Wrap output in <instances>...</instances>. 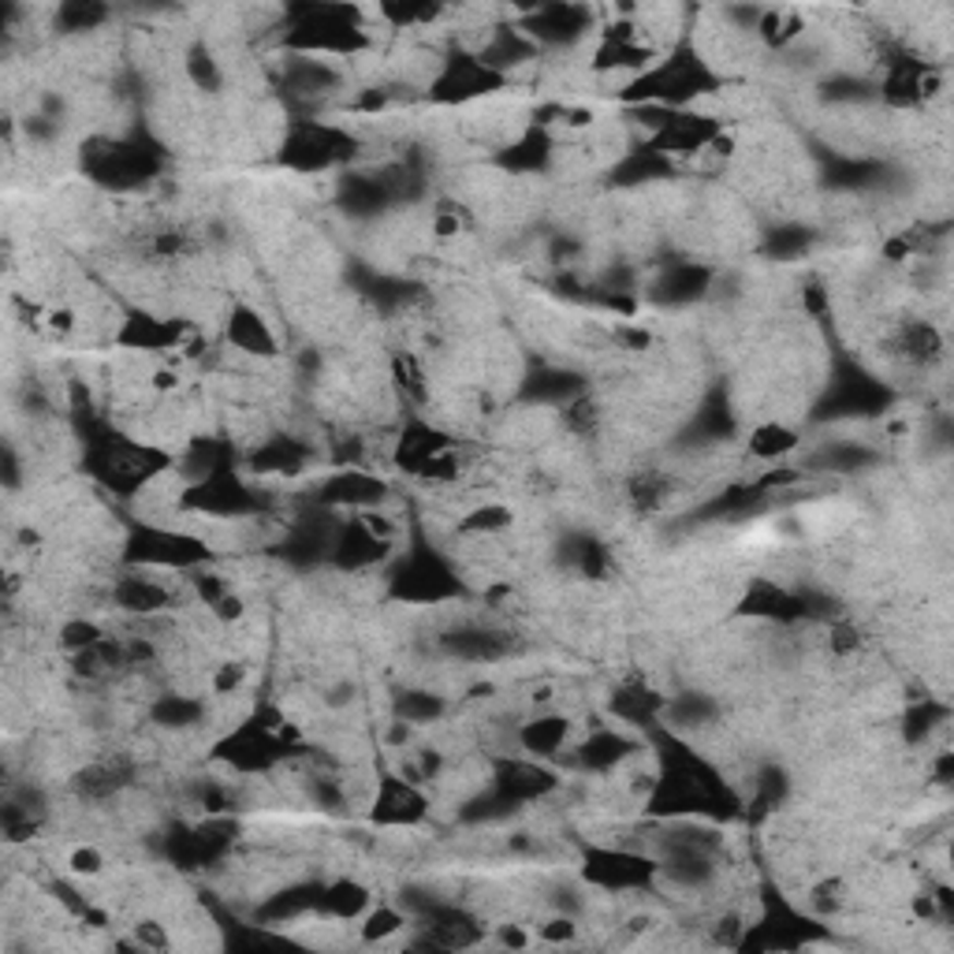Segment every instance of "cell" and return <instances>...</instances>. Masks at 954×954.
I'll use <instances>...</instances> for the list:
<instances>
[{
    "mask_svg": "<svg viewBox=\"0 0 954 954\" xmlns=\"http://www.w3.org/2000/svg\"><path fill=\"white\" fill-rule=\"evenodd\" d=\"M590 26V12L585 8H570V4H548L538 8L526 23V38L530 41H545V46H567L578 34Z\"/></svg>",
    "mask_w": 954,
    "mask_h": 954,
    "instance_id": "cell-4",
    "label": "cell"
},
{
    "mask_svg": "<svg viewBox=\"0 0 954 954\" xmlns=\"http://www.w3.org/2000/svg\"><path fill=\"white\" fill-rule=\"evenodd\" d=\"M135 947L168 951V947H172V935L165 932V925H160V921H138L135 925Z\"/></svg>",
    "mask_w": 954,
    "mask_h": 954,
    "instance_id": "cell-25",
    "label": "cell"
},
{
    "mask_svg": "<svg viewBox=\"0 0 954 954\" xmlns=\"http://www.w3.org/2000/svg\"><path fill=\"white\" fill-rule=\"evenodd\" d=\"M57 20L64 23L68 31H90L94 23L105 20V8H97V4H64Z\"/></svg>",
    "mask_w": 954,
    "mask_h": 954,
    "instance_id": "cell-22",
    "label": "cell"
},
{
    "mask_svg": "<svg viewBox=\"0 0 954 954\" xmlns=\"http://www.w3.org/2000/svg\"><path fill=\"white\" fill-rule=\"evenodd\" d=\"M436 712H440V701L430 698V693H422V690H410L407 701L399 704V716L403 720H433Z\"/></svg>",
    "mask_w": 954,
    "mask_h": 954,
    "instance_id": "cell-24",
    "label": "cell"
},
{
    "mask_svg": "<svg viewBox=\"0 0 954 954\" xmlns=\"http://www.w3.org/2000/svg\"><path fill=\"white\" fill-rule=\"evenodd\" d=\"M444 448H451V440L444 436L440 430H433V425L425 422H414L407 425L403 436L396 440V451H391V459H396L399 470H407V474H422V467L433 459V455H440Z\"/></svg>",
    "mask_w": 954,
    "mask_h": 954,
    "instance_id": "cell-7",
    "label": "cell"
},
{
    "mask_svg": "<svg viewBox=\"0 0 954 954\" xmlns=\"http://www.w3.org/2000/svg\"><path fill=\"white\" fill-rule=\"evenodd\" d=\"M500 86H504V71L485 64L481 57L459 52V57H451L440 75H436L433 97L436 101H448V105H462V101H470V97L500 90Z\"/></svg>",
    "mask_w": 954,
    "mask_h": 954,
    "instance_id": "cell-1",
    "label": "cell"
},
{
    "mask_svg": "<svg viewBox=\"0 0 954 954\" xmlns=\"http://www.w3.org/2000/svg\"><path fill=\"white\" fill-rule=\"evenodd\" d=\"M209 612H213V619L225 623V627H228V623H239V619H243V615H246V601H243V596H239V593H231V590H228L225 596H220V601H213V604H209Z\"/></svg>",
    "mask_w": 954,
    "mask_h": 954,
    "instance_id": "cell-27",
    "label": "cell"
},
{
    "mask_svg": "<svg viewBox=\"0 0 954 954\" xmlns=\"http://www.w3.org/2000/svg\"><path fill=\"white\" fill-rule=\"evenodd\" d=\"M757 34H761L764 46L772 49H783L790 46L795 38H801V31H806V23H801V15L795 12V8H764L761 15H757Z\"/></svg>",
    "mask_w": 954,
    "mask_h": 954,
    "instance_id": "cell-15",
    "label": "cell"
},
{
    "mask_svg": "<svg viewBox=\"0 0 954 954\" xmlns=\"http://www.w3.org/2000/svg\"><path fill=\"white\" fill-rule=\"evenodd\" d=\"M186 75H191L202 90H220V68L205 46H194L191 52H186Z\"/></svg>",
    "mask_w": 954,
    "mask_h": 954,
    "instance_id": "cell-20",
    "label": "cell"
},
{
    "mask_svg": "<svg viewBox=\"0 0 954 954\" xmlns=\"http://www.w3.org/2000/svg\"><path fill=\"white\" fill-rule=\"evenodd\" d=\"M511 522L515 515L504 504H481L470 507V515L459 522V533L462 538H500L504 530H511Z\"/></svg>",
    "mask_w": 954,
    "mask_h": 954,
    "instance_id": "cell-16",
    "label": "cell"
},
{
    "mask_svg": "<svg viewBox=\"0 0 954 954\" xmlns=\"http://www.w3.org/2000/svg\"><path fill=\"white\" fill-rule=\"evenodd\" d=\"M556 787V775L541 769L538 761H504L496 769V790L507 801H530L538 795H548Z\"/></svg>",
    "mask_w": 954,
    "mask_h": 954,
    "instance_id": "cell-6",
    "label": "cell"
},
{
    "mask_svg": "<svg viewBox=\"0 0 954 954\" xmlns=\"http://www.w3.org/2000/svg\"><path fill=\"white\" fill-rule=\"evenodd\" d=\"M500 943H504V947L522 951L526 943H530V935H526V932L519 929V925H504V929H500Z\"/></svg>",
    "mask_w": 954,
    "mask_h": 954,
    "instance_id": "cell-30",
    "label": "cell"
},
{
    "mask_svg": "<svg viewBox=\"0 0 954 954\" xmlns=\"http://www.w3.org/2000/svg\"><path fill=\"white\" fill-rule=\"evenodd\" d=\"M321 909L336 921H359V917L370 909V891H365L359 880H333V884L321 887Z\"/></svg>",
    "mask_w": 954,
    "mask_h": 954,
    "instance_id": "cell-12",
    "label": "cell"
},
{
    "mask_svg": "<svg viewBox=\"0 0 954 954\" xmlns=\"http://www.w3.org/2000/svg\"><path fill=\"white\" fill-rule=\"evenodd\" d=\"M68 869H71V877H79V880H97V877H105V854L97 850V846L83 843L68 854Z\"/></svg>",
    "mask_w": 954,
    "mask_h": 954,
    "instance_id": "cell-21",
    "label": "cell"
},
{
    "mask_svg": "<svg viewBox=\"0 0 954 954\" xmlns=\"http://www.w3.org/2000/svg\"><path fill=\"white\" fill-rule=\"evenodd\" d=\"M898 347H903L909 362H929L943 351V336L932 325H906L903 336H898Z\"/></svg>",
    "mask_w": 954,
    "mask_h": 954,
    "instance_id": "cell-18",
    "label": "cell"
},
{
    "mask_svg": "<svg viewBox=\"0 0 954 954\" xmlns=\"http://www.w3.org/2000/svg\"><path fill=\"white\" fill-rule=\"evenodd\" d=\"M541 940L559 947V943H575L578 940V925L575 917H552V921L541 925Z\"/></svg>",
    "mask_w": 954,
    "mask_h": 954,
    "instance_id": "cell-26",
    "label": "cell"
},
{
    "mask_svg": "<svg viewBox=\"0 0 954 954\" xmlns=\"http://www.w3.org/2000/svg\"><path fill=\"white\" fill-rule=\"evenodd\" d=\"M795 448H798V433L790 430V425H783L780 418H769V422L753 425L750 436H746V451L761 462H783Z\"/></svg>",
    "mask_w": 954,
    "mask_h": 954,
    "instance_id": "cell-11",
    "label": "cell"
},
{
    "mask_svg": "<svg viewBox=\"0 0 954 954\" xmlns=\"http://www.w3.org/2000/svg\"><path fill=\"white\" fill-rule=\"evenodd\" d=\"M407 929V917L399 914L396 906H373L362 914V943H385V940H396L399 932Z\"/></svg>",
    "mask_w": 954,
    "mask_h": 954,
    "instance_id": "cell-17",
    "label": "cell"
},
{
    "mask_svg": "<svg viewBox=\"0 0 954 954\" xmlns=\"http://www.w3.org/2000/svg\"><path fill=\"white\" fill-rule=\"evenodd\" d=\"M105 638H109V635H105V627H97L94 619H71V623L60 627V649H68V653L94 649V645H101Z\"/></svg>",
    "mask_w": 954,
    "mask_h": 954,
    "instance_id": "cell-19",
    "label": "cell"
},
{
    "mask_svg": "<svg viewBox=\"0 0 954 954\" xmlns=\"http://www.w3.org/2000/svg\"><path fill=\"white\" fill-rule=\"evenodd\" d=\"M243 683H246V664H243V660H225V664L213 672V693H220V698L236 693Z\"/></svg>",
    "mask_w": 954,
    "mask_h": 954,
    "instance_id": "cell-23",
    "label": "cell"
},
{
    "mask_svg": "<svg viewBox=\"0 0 954 954\" xmlns=\"http://www.w3.org/2000/svg\"><path fill=\"white\" fill-rule=\"evenodd\" d=\"M459 231H462V220H459V213H455V205H444V209L433 217V239L448 243V239H459Z\"/></svg>",
    "mask_w": 954,
    "mask_h": 954,
    "instance_id": "cell-28",
    "label": "cell"
},
{
    "mask_svg": "<svg viewBox=\"0 0 954 954\" xmlns=\"http://www.w3.org/2000/svg\"><path fill=\"white\" fill-rule=\"evenodd\" d=\"M570 738L567 716H530L519 727V746L530 757H556Z\"/></svg>",
    "mask_w": 954,
    "mask_h": 954,
    "instance_id": "cell-9",
    "label": "cell"
},
{
    "mask_svg": "<svg viewBox=\"0 0 954 954\" xmlns=\"http://www.w3.org/2000/svg\"><path fill=\"white\" fill-rule=\"evenodd\" d=\"M656 872V865L635 858V854H596L593 858V869H590V880H601L608 887H635V884H645L649 877Z\"/></svg>",
    "mask_w": 954,
    "mask_h": 954,
    "instance_id": "cell-10",
    "label": "cell"
},
{
    "mask_svg": "<svg viewBox=\"0 0 954 954\" xmlns=\"http://www.w3.org/2000/svg\"><path fill=\"white\" fill-rule=\"evenodd\" d=\"M354 149V142L340 128H325V123H302L295 135L283 146V160L291 168H328L340 157Z\"/></svg>",
    "mask_w": 954,
    "mask_h": 954,
    "instance_id": "cell-2",
    "label": "cell"
},
{
    "mask_svg": "<svg viewBox=\"0 0 954 954\" xmlns=\"http://www.w3.org/2000/svg\"><path fill=\"white\" fill-rule=\"evenodd\" d=\"M46 328H52V333H57V336L75 333V328H79L75 310H71V306H52L49 314H46Z\"/></svg>",
    "mask_w": 954,
    "mask_h": 954,
    "instance_id": "cell-29",
    "label": "cell"
},
{
    "mask_svg": "<svg viewBox=\"0 0 954 954\" xmlns=\"http://www.w3.org/2000/svg\"><path fill=\"white\" fill-rule=\"evenodd\" d=\"M630 750H635V742H630V738L615 735V730H596L590 742L578 750V761H582L585 769H593V772H608V769H615V764L627 761Z\"/></svg>",
    "mask_w": 954,
    "mask_h": 954,
    "instance_id": "cell-14",
    "label": "cell"
},
{
    "mask_svg": "<svg viewBox=\"0 0 954 954\" xmlns=\"http://www.w3.org/2000/svg\"><path fill=\"white\" fill-rule=\"evenodd\" d=\"M425 813H430V801L418 790L414 780H399V775H385L377 783V795H373V809L370 817L385 828H403V824H418Z\"/></svg>",
    "mask_w": 954,
    "mask_h": 954,
    "instance_id": "cell-3",
    "label": "cell"
},
{
    "mask_svg": "<svg viewBox=\"0 0 954 954\" xmlns=\"http://www.w3.org/2000/svg\"><path fill=\"white\" fill-rule=\"evenodd\" d=\"M116 604L131 615H157L172 604V593L149 575H142V570H131V575H123L116 582Z\"/></svg>",
    "mask_w": 954,
    "mask_h": 954,
    "instance_id": "cell-8",
    "label": "cell"
},
{
    "mask_svg": "<svg viewBox=\"0 0 954 954\" xmlns=\"http://www.w3.org/2000/svg\"><path fill=\"white\" fill-rule=\"evenodd\" d=\"M388 488L381 481L365 478V474H340L333 478L325 488H321V500L325 504H343V507H370L385 496Z\"/></svg>",
    "mask_w": 954,
    "mask_h": 954,
    "instance_id": "cell-13",
    "label": "cell"
},
{
    "mask_svg": "<svg viewBox=\"0 0 954 954\" xmlns=\"http://www.w3.org/2000/svg\"><path fill=\"white\" fill-rule=\"evenodd\" d=\"M225 336H228V343L236 347V351L251 354V359H276V351H280V347H276L273 328L265 325V317L257 314L254 306H246V302L231 306Z\"/></svg>",
    "mask_w": 954,
    "mask_h": 954,
    "instance_id": "cell-5",
    "label": "cell"
}]
</instances>
